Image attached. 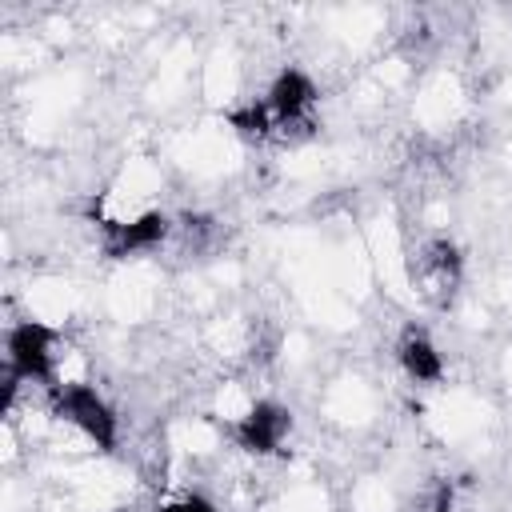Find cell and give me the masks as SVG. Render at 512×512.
<instances>
[{
  "label": "cell",
  "mask_w": 512,
  "mask_h": 512,
  "mask_svg": "<svg viewBox=\"0 0 512 512\" xmlns=\"http://www.w3.org/2000/svg\"><path fill=\"white\" fill-rule=\"evenodd\" d=\"M116 512H128V508H116Z\"/></svg>",
  "instance_id": "8fae6325"
},
{
  "label": "cell",
  "mask_w": 512,
  "mask_h": 512,
  "mask_svg": "<svg viewBox=\"0 0 512 512\" xmlns=\"http://www.w3.org/2000/svg\"><path fill=\"white\" fill-rule=\"evenodd\" d=\"M56 332L40 320H20L8 328V340H4V356H8V372H16L20 380H36V384H52V372H56Z\"/></svg>",
  "instance_id": "277c9868"
},
{
  "label": "cell",
  "mask_w": 512,
  "mask_h": 512,
  "mask_svg": "<svg viewBox=\"0 0 512 512\" xmlns=\"http://www.w3.org/2000/svg\"><path fill=\"white\" fill-rule=\"evenodd\" d=\"M396 360L404 368V376L412 384H436L444 376V360L432 344V336L420 328V324H404L400 328V340H396Z\"/></svg>",
  "instance_id": "52a82bcc"
},
{
  "label": "cell",
  "mask_w": 512,
  "mask_h": 512,
  "mask_svg": "<svg viewBox=\"0 0 512 512\" xmlns=\"http://www.w3.org/2000/svg\"><path fill=\"white\" fill-rule=\"evenodd\" d=\"M52 416L84 432L100 452H112L120 440V420L92 384H52Z\"/></svg>",
  "instance_id": "3957f363"
},
{
  "label": "cell",
  "mask_w": 512,
  "mask_h": 512,
  "mask_svg": "<svg viewBox=\"0 0 512 512\" xmlns=\"http://www.w3.org/2000/svg\"><path fill=\"white\" fill-rule=\"evenodd\" d=\"M172 236V220L164 212H144L136 220H104L100 224V248L112 260L136 256V252H152Z\"/></svg>",
  "instance_id": "8992f818"
},
{
  "label": "cell",
  "mask_w": 512,
  "mask_h": 512,
  "mask_svg": "<svg viewBox=\"0 0 512 512\" xmlns=\"http://www.w3.org/2000/svg\"><path fill=\"white\" fill-rule=\"evenodd\" d=\"M408 284L432 312H448L464 284V256L448 236H424L408 256Z\"/></svg>",
  "instance_id": "7a4b0ae2"
},
{
  "label": "cell",
  "mask_w": 512,
  "mask_h": 512,
  "mask_svg": "<svg viewBox=\"0 0 512 512\" xmlns=\"http://www.w3.org/2000/svg\"><path fill=\"white\" fill-rule=\"evenodd\" d=\"M168 240L176 244V252L184 260H208V256H216L224 248L228 232H224V224L216 216L188 212V216H180V224H172V236Z\"/></svg>",
  "instance_id": "ba28073f"
},
{
  "label": "cell",
  "mask_w": 512,
  "mask_h": 512,
  "mask_svg": "<svg viewBox=\"0 0 512 512\" xmlns=\"http://www.w3.org/2000/svg\"><path fill=\"white\" fill-rule=\"evenodd\" d=\"M288 432H292V412H288L284 404H276V400H256V404L232 424L236 444H240L244 452H252V456H276V452L284 448Z\"/></svg>",
  "instance_id": "5b68a950"
},
{
  "label": "cell",
  "mask_w": 512,
  "mask_h": 512,
  "mask_svg": "<svg viewBox=\"0 0 512 512\" xmlns=\"http://www.w3.org/2000/svg\"><path fill=\"white\" fill-rule=\"evenodd\" d=\"M156 512H220L208 496H200V492H188V496H180V500H168V504H160Z\"/></svg>",
  "instance_id": "30bf717a"
},
{
  "label": "cell",
  "mask_w": 512,
  "mask_h": 512,
  "mask_svg": "<svg viewBox=\"0 0 512 512\" xmlns=\"http://www.w3.org/2000/svg\"><path fill=\"white\" fill-rule=\"evenodd\" d=\"M416 512H448L452 508V484L448 480H428L420 492H416Z\"/></svg>",
  "instance_id": "9c48e42d"
},
{
  "label": "cell",
  "mask_w": 512,
  "mask_h": 512,
  "mask_svg": "<svg viewBox=\"0 0 512 512\" xmlns=\"http://www.w3.org/2000/svg\"><path fill=\"white\" fill-rule=\"evenodd\" d=\"M316 84L300 68H284L268 92L244 108H236L228 120L240 136L252 140H276V144H296L316 132Z\"/></svg>",
  "instance_id": "6da1fadb"
}]
</instances>
